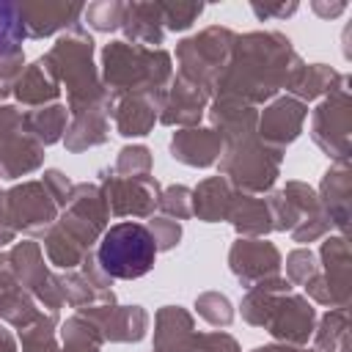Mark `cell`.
<instances>
[{"label": "cell", "instance_id": "cell-1", "mask_svg": "<svg viewBox=\"0 0 352 352\" xmlns=\"http://www.w3.org/2000/svg\"><path fill=\"white\" fill-rule=\"evenodd\" d=\"M157 258L154 236L140 223H118L104 231L99 242V264L113 278H140Z\"/></svg>", "mask_w": 352, "mask_h": 352}]
</instances>
